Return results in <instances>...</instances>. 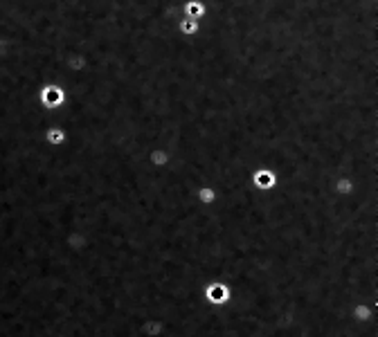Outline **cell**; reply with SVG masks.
I'll list each match as a JSON object with an SVG mask.
<instances>
[{"mask_svg":"<svg viewBox=\"0 0 378 337\" xmlns=\"http://www.w3.org/2000/svg\"><path fill=\"white\" fill-rule=\"evenodd\" d=\"M169 162V155L164 151H153L151 155V166L153 168H164V164Z\"/></svg>","mask_w":378,"mask_h":337,"instance_id":"3","label":"cell"},{"mask_svg":"<svg viewBox=\"0 0 378 337\" xmlns=\"http://www.w3.org/2000/svg\"><path fill=\"white\" fill-rule=\"evenodd\" d=\"M232 297H234V290H232V286L225 281H210L203 288V299L214 308L227 306V303L232 301Z\"/></svg>","mask_w":378,"mask_h":337,"instance_id":"1","label":"cell"},{"mask_svg":"<svg viewBox=\"0 0 378 337\" xmlns=\"http://www.w3.org/2000/svg\"><path fill=\"white\" fill-rule=\"evenodd\" d=\"M180 30L187 32V34H196L198 32V25H196V21H187V23H182Z\"/></svg>","mask_w":378,"mask_h":337,"instance_id":"6","label":"cell"},{"mask_svg":"<svg viewBox=\"0 0 378 337\" xmlns=\"http://www.w3.org/2000/svg\"><path fill=\"white\" fill-rule=\"evenodd\" d=\"M187 14L192 16V21H194V18H198V16H203V14H205V7H203L201 3H189L187 5Z\"/></svg>","mask_w":378,"mask_h":337,"instance_id":"4","label":"cell"},{"mask_svg":"<svg viewBox=\"0 0 378 337\" xmlns=\"http://www.w3.org/2000/svg\"><path fill=\"white\" fill-rule=\"evenodd\" d=\"M43 101H45L47 106H59L63 101V93L59 88H54V86H50V88H45V93H43Z\"/></svg>","mask_w":378,"mask_h":337,"instance_id":"2","label":"cell"},{"mask_svg":"<svg viewBox=\"0 0 378 337\" xmlns=\"http://www.w3.org/2000/svg\"><path fill=\"white\" fill-rule=\"evenodd\" d=\"M47 139H50L52 144H61L63 139H66V135H63L61 131H50V135H47Z\"/></svg>","mask_w":378,"mask_h":337,"instance_id":"5","label":"cell"}]
</instances>
